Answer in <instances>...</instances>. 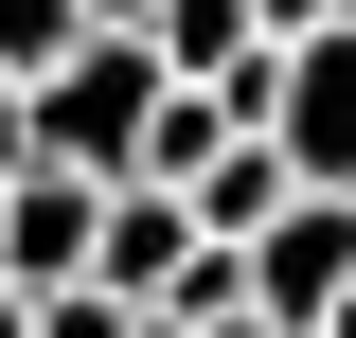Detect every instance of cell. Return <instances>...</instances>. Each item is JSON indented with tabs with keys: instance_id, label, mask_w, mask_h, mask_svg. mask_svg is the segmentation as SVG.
<instances>
[{
	"instance_id": "obj_1",
	"label": "cell",
	"mask_w": 356,
	"mask_h": 338,
	"mask_svg": "<svg viewBox=\"0 0 356 338\" xmlns=\"http://www.w3.org/2000/svg\"><path fill=\"white\" fill-rule=\"evenodd\" d=\"M356 303V196H303L285 232L250 250V321H285V338H321Z\"/></svg>"
},
{
	"instance_id": "obj_2",
	"label": "cell",
	"mask_w": 356,
	"mask_h": 338,
	"mask_svg": "<svg viewBox=\"0 0 356 338\" xmlns=\"http://www.w3.org/2000/svg\"><path fill=\"white\" fill-rule=\"evenodd\" d=\"M0 285H107V178H18L0 196Z\"/></svg>"
},
{
	"instance_id": "obj_3",
	"label": "cell",
	"mask_w": 356,
	"mask_h": 338,
	"mask_svg": "<svg viewBox=\"0 0 356 338\" xmlns=\"http://www.w3.org/2000/svg\"><path fill=\"white\" fill-rule=\"evenodd\" d=\"M214 250H232V232L178 196V178H125V196H107V285H125V303H178Z\"/></svg>"
},
{
	"instance_id": "obj_4",
	"label": "cell",
	"mask_w": 356,
	"mask_h": 338,
	"mask_svg": "<svg viewBox=\"0 0 356 338\" xmlns=\"http://www.w3.org/2000/svg\"><path fill=\"white\" fill-rule=\"evenodd\" d=\"M267 143H285L321 196H356V36H303V54H285V125H267Z\"/></svg>"
},
{
	"instance_id": "obj_5",
	"label": "cell",
	"mask_w": 356,
	"mask_h": 338,
	"mask_svg": "<svg viewBox=\"0 0 356 338\" xmlns=\"http://www.w3.org/2000/svg\"><path fill=\"white\" fill-rule=\"evenodd\" d=\"M143 36H161L178 89H232V72H267V54H285V36H267V0H161Z\"/></svg>"
},
{
	"instance_id": "obj_6",
	"label": "cell",
	"mask_w": 356,
	"mask_h": 338,
	"mask_svg": "<svg viewBox=\"0 0 356 338\" xmlns=\"http://www.w3.org/2000/svg\"><path fill=\"white\" fill-rule=\"evenodd\" d=\"M89 36H107L89 0H0V89H54V72H72Z\"/></svg>"
},
{
	"instance_id": "obj_7",
	"label": "cell",
	"mask_w": 356,
	"mask_h": 338,
	"mask_svg": "<svg viewBox=\"0 0 356 338\" xmlns=\"http://www.w3.org/2000/svg\"><path fill=\"white\" fill-rule=\"evenodd\" d=\"M36 338H143V303H125V285H54V303H36Z\"/></svg>"
},
{
	"instance_id": "obj_8",
	"label": "cell",
	"mask_w": 356,
	"mask_h": 338,
	"mask_svg": "<svg viewBox=\"0 0 356 338\" xmlns=\"http://www.w3.org/2000/svg\"><path fill=\"white\" fill-rule=\"evenodd\" d=\"M89 18H107V36H143V18H161V0H89Z\"/></svg>"
},
{
	"instance_id": "obj_9",
	"label": "cell",
	"mask_w": 356,
	"mask_h": 338,
	"mask_svg": "<svg viewBox=\"0 0 356 338\" xmlns=\"http://www.w3.org/2000/svg\"><path fill=\"white\" fill-rule=\"evenodd\" d=\"M0 338H36V285H0Z\"/></svg>"
},
{
	"instance_id": "obj_10",
	"label": "cell",
	"mask_w": 356,
	"mask_h": 338,
	"mask_svg": "<svg viewBox=\"0 0 356 338\" xmlns=\"http://www.w3.org/2000/svg\"><path fill=\"white\" fill-rule=\"evenodd\" d=\"M321 338H356V303H339V321H321Z\"/></svg>"
}]
</instances>
